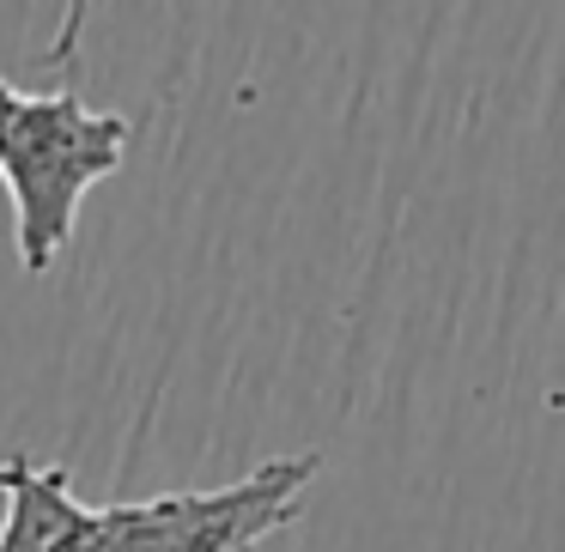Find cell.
<instances>
[{
  "label": "cell",
  "mask_w": 565,
  "mask_h": 552,
  "mask_svg": "<svg viewBox=\"0 0 565 552\" xmlns=\"http://www.w3.org/2000/svg\"><path fill=\"white\" fill-rule=\"evenodd\" d=\"M128 116L92 110L62 79L55 91H13L0 110V183L13 201V243L25 273H50L74 243L86 195L128 159Z\"/></svg>",
  "instance_id": "6da1fadb"
},
{
  "label": "cell",
  "mask_w": 565,
  "mask_h": 552,
  "mask_svg": "<svg viewBox=\"0 0 565 552\" xmlns=\"http://www.w3.org/2000/svg\"><path fill=\"white\" fill-rule=\"evenodd\" d=\"M322 455H274L256 474L213 491H159L135 504H98V534L86 552H262L305 516V491Z\"/></svg>",
  "instance_id": "7a4b0ae2"
},
{
  "label": "cell",
  "mask_w": 565,
  "mask_h": 552,
  "mask_svg": "<svg viewBox=\"0 0 565 552\" xmlns=\"http://www.w3.org/2000/svg\"><path fill=\"white\" fill-rule=\"evenodd\" d=\"M98 504L74 498L67 467L7 455L0 462V552H86Z\"/></svg>",
  "instance_id": "3957f363"
},
{
  "label": "cell",
  "mask_w": 565,
  "mask_h": 552,
  "mask_svg": "<svg viewBox=\"0 0 565 552\" xmlns=\"http://www.w3.org/2000/svg\"><path fill=\"white\" fill-rule=\"evenodd\" d=\"M13 91H19V86H7V79H0V110H7V98H13Z\"/></svg>",
  "instance_id": "277c9868"
}]
</instances>
